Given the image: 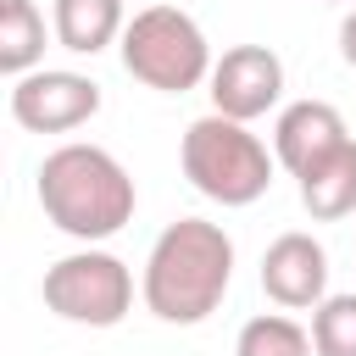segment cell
Returning a JSON list of instances; mask_svg holds the SVG:
<instances>
[{"label":"cell","instance_id":"1","mask_svg":"<svg viewBox=\"0 0 356 356\" xmlns=\"http://www.w3.org/2000/svg\"><path fill=\"white\" fill-rule=\"evenodd\" d=\"M228 284H234V239L222 234V222H206V217L167 222L139 273L145 312L178 328L206 323L222 306Z\"/></svg>","mask_w":356,"mask_h":356},{"label":"cell","instance_id":"2","mask_svg":"<svg viewBox=\"0 0 356 356\" xmlns=\"http://www.w3.org/2000/svg\"><path fill=\"white\" fill-rule=\"evenodd\" d=\"M39 206L67 239L100 245V239H111L117 228L134 222L139 195H134L128 167L106 145L72 139V145H61L39 161Z\"/></svg>","mask_w":356,"mask_h":356},{"label":"cell","instance_id":"3","mask_svg":"<svg viewBox=\"0 0 356 356\" xmlns=\"http://www.w3.org/2000/svg\"><path fill=\"white\" fill-rule=\"evenodd\" d=\"M178 161H184V178L217 206H256L278 172V156L250 134V122L222 111H206L184 128Z\"/></svg>","mask_w":356,"mask_h":356},{"label":"cell","instance_id":"4","mask_svg":"<svg viewBox=\"0 0 356 356\" xmlns=\"http://www.w3.org/2000/svg\"><path fill=\"white\" fill-rule=\"evenodd\" d=\"M117 50H122L128 78H139L156 95H189L217 67L200 22L189 11H178V6H167V0L134 11L128 28H122V39H117Z\"/></svg>","mask_w":356,"mask_h":356},{"label":"cell","instance_id":"5","mask_svg":"<svg viewBox=\"0 0 356 356\" xmlns=\"http://www.w3.org/2000/svg\"><path fill=\"white\" fill-rule=\"evenodd\" d=\"M44 306L61 317V323H78V328H117L128 312H134V273L122 256L111 250H72L61 261L44 267V284H39Z\"/></svg>","mask_w":356,"mask_h":356},{"label":"cell","instance_id":"6","mask_svg":"<svg viewBox=\"0 0 356 356\" xmlns=\"http://www.w3.org/2000/svg\"><path fill=\"white\" fill-rule=\"evenodd\" d=\"M100 111V83L67 67H33L11 78V117L28 134H72Z\"/></svg>","mask_w":356,"mask_h":356},{"label":"cell","instance_id":"7","mask_svg":"<svg viewBox=\"0 0 356 356\" xmlns=\"http://www.w3.org/2000/svg\"><path fill=\"white\" fill-rule=\"evenodd\" d=\"M206 95H211V111H222V117H239V122L267 117L284 100V61H278V50H267V44L222 50L211 78H206Z\"/></svg>","mask_w":356,"mask_h":356},{"label":"cell","instance_id":"8","mask_svg":"<svg viewBox=\"0 0 356 356\" xmlns=\"http://www.w3.org/2000/svg\"><path fill=\"white\" fill-rule=\"evenodd\" d=\"M345 145H350V128H345L339 106H328V100H295L273 122V156L289 178H306Z\"/></svg>","mask_w":356,"mask_h":356},{"label":"cell","instance_id":"9","mask_svg":"<svg viewBox=\"0 0 356 356\" xmlns=\"http://www.w3.org/2000/svg\"><path fill=\"white\" fill-rule=\"evenodd\" d=\"M261 289L284 312H312L328 295V250L312 234H278L261 250Z\"/></svg>","mask_w":356,"mask_h":356},{"label":"cell","instance_id":"10","mask_svg":"<svg viewBox=\"0 0 356 356\" xmlns=\"http://www.w3.org/2000/svg\"><path fill=\"white\" fill-rule=\"evenodd\" d=\"M122 28H128L122 0H56L50 6V33L72 56H100L106 44L122 39Z\"/></svg>","mask_w":356,"mask_h":356},{"label":"cell","instance_id":"11","mask_svg":"<svg viewBox=\"0 0 356 356\" xmlns=\"http://www.w3.org/2000/svg\"><path fill=\"white\" fill-rule=\"evenodd\" d=\"M300 184V206L312 211V222H339L356 211V139L345 150H334L323 167H312Z\"/></svg>","mask_w":356,"mask_h":356},{"label":"cell","instance_id":"12","mask_svg":"<svg viewBox=\"0 0 356 356\" xmlns=\"http://www.w3.org/2000/svg\"><path fill=\"white\" fill-rule=\"evenodd\" d=\"M44 61V11L33 0H0V72L22 78Z\"/></svg>","mask_w":356,"mask_h":356},{"label":"cell","instance_id":"13","mask_svg":"<svg viewBox=\"0 0 356 356\" xmlns=\"http://www.w3.org/2000/svg\"><path fill=\"white\" fill-rule=\"evenodd\" d=\"M234 356H317V350H312V328H300L284 312H261L239 328Z\"/></svg>","mask_w":356,"mask_h":356},{"label":"cell","instance_id":"14","mask_svg":"<svg viewBox=\"0 0 356 356\" xmlns=\"http://www.w3.org/2000/svg\"><path fill=\"white\" fill-rule=\"evenodd\" d=\"M312 350L317 356H356V289L323 295L312 306Z\"/></svg>","mask_w":356,"mask_h":356},{"label":"cell","instance_id":"15","mask_svg":"<svg viewBox=\"0 0 356 356\" xmlns=\"http://www.w3.org/2000/svg\"><path fill=\"white\" fill-rule=\"evenodd\" d=\"M339 56H345V67H356V11H345V22H339Z\"/></svg>","mask_w":356,"mask_h":356}]
</instances>
